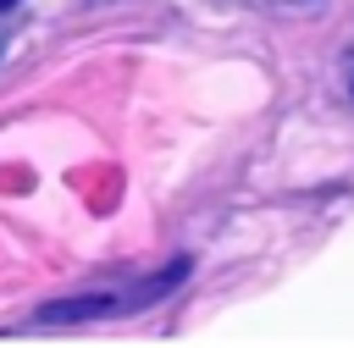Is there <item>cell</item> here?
<instances>
[{"instance_id":"obj_1","label":"cell","mask_w":354,"mask_h":348,"mask_svg":"<svg viewBox=\"0 0 354 348\" xmlns=\"http://www.w3.org/2000/svg\"><path fill=\"white\" fill-rule=\"evenodd\" d=\"M183 276H188V265L177 260V265H166V271H155V276H144V282H133V287H100V293L55 298V304L39 309V320H50V326H72V320H116V315H133V309L160 304Z\"/></svg>"},{"instance_id":"obj_2","label":"cell","mask_w":354,"mask_h":348,"mask_svg":"<svg viewBox=\"0 0 354 348\" xmlns=\"http://www.w3.org/2000/svg\"><path fill=\"white\" fill-rule=\"evenodd\" d=\"M11 6H17V0H0V11H11Z\"/></svg>"}]
</instances>
